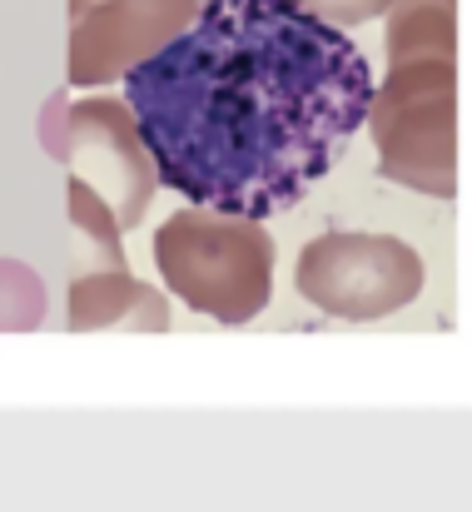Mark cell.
Returning <instances> with one entry per match:
<instances>
[{"label":"cell","mask_w":472,"mask_h":512,"mask_svg":"<svg viewBox=\"0 0 472 512\" xmlns=\"http://www.w3.org/2000/svg\"><path fill=\"white\" fill-rule=\"evenodd\" d=\"M368 100V55L299 0H204L125 75L155 179L239 219L294 209L348 155Z\"/></svg>","instance_id":"obj_1"},{"label":"cell","mask_w":472,"mask_h":512,"mask_svg":"<svg viewBox=\"0 0 472 512\" xmlns=\"http://www.w3.org/2000/svg\"><path fill=\"white\" fill-rule=\"evenodd\" d=\"M155 264L174 299L214 324H249L274 299V239L259 219L189 204L155 229Z\"/></svg>","instance_id":"obj_2"},{"label":"cell","mask_w":472,"mask_h":512,"mask_svg":"<svg viewBox=\"0 0 472 512\" xmlns=\"http://www.w3.org/2000/svg\"><path fill=\"white\" fill-rule=\"evenodd\" d=\"M378 145V174L453 199L458 194V70L453 55L388 60L383 85H373L368 120Z\"/></svg>","instance_id":"obj_3"},{"label":"cell","mask_w":472,"mask_h":512,"mask_svg":"<svg viewBox=\"0 0 472 512\" xmlns=\"http://www.w3.org/2000/svg\"><path fill=\"white\" fill-rule=\"evenodd\" d=\"M299 294L328 319L373 324L423 294V254L398 234H318L299 254Z\"/></svg>","instance_id":"obj_4"},{"label":"cell","mask_w":472,"mask_h":512,"mask_svg":"<svg viewBox=\"0 0 472 512\" xmlns=\"http://www.w3.org/2000/svg\"><path fill=\"white\" fill-rule=\"evenodd\" d=\"M204 0H90L70 15V85L95 90L125 80L140 60L169 45Z\"/></svg>","instance_id":"obj_5"},{"label":"cell","mask_w":472,"mask_h":512,"mask_svg":"<svg viewBox=\"0 0 472 512\" xmlns=\"http://www.w3.org/2000/svg\"><path fill=\"white\" fill-rule=\"evenodd\" d=\"M65 165L75 179H85L90 189H100L120 219V229H135L155 199V165L150 150L140 145L135 115L125 110V100L95 95V100H70V150Z\"/></svg>","instance_id":"obj_6"},{"label":"cell","mask_w":472,"mask_h":512,"mask_svg":"<svg viewBox=\"0 0 472 512\" xmlns=\"http://www.w3.org/2000/svg\"><path fill=\"white\" fill-rule=\"evenodd\" d=\"M95 329H130V334H164L169 304L164 294L135 279L130 269H95L70 284V334Z\"/></svg>","instance_id":"obj_7"},{"label":"cell","mask_w":472,"mask_h":512,"mask_svg":"<svg viewBox=\"0 0 472 512\" xmlns=\"http://www.w3.org/2000/svg\"><path fill=\"white\" fill-rule=\"evenodd\" d=\"M65 194H70V224H75V234L95 249V269H125L120 219H115L110 199L100 189H90L85 179H75V174H70Z\"/></svg>","instance_id":"obj_8"},{"label":"cell","mask_w":472,"mask_h":512,"mask_svg":"<svg viewBox=\"0 0 472 512\" xmlns=\"http://www.w3.org/2000/svg\"><path fill=\"white\" fill-rule=\"evenodd\" d=\"M45 309V279L20 259H0V334H35L45 324Z\"/></svg>","instance_id":"obj_9"},{"label":"cell","mask_w":472,"mask_h":512,"mask_svg":"<svg viewBox=\"0 0 472 512\" xmlns=\"http://www.w3.org/2000/svg\"><path fill=\"white\" fill-rule=\"evenodd\" d=\"M40 150H45L55 165H65V150H70V95H65V90H55V95L40 105Z\"/></svg>","instance_id":"obj_10"},{"label":"cell","mask_w":472,"mask_h":512,"mask_svg":"<svg viewBox=\"0 0 472 512\" xmlns=\"http://www.w3.org/2000/svg\"><path fill=\"white\" fill-rule=\"evenodd\" d=\"M299 5H309L328 25H363L373 15H388L393 0H299Z\"/></svg>","instance_id":"obj_11"},{"label":"cell","mask_w":472,"mask_h":512,"mask_svg":"<svg viewBox=\"0 0 472 512\" xmlns=\"http://www.w3.org/2000/svg\"><path fill=\"white\" fill-rule=\"evenodd\" d=\"M80 5H90V0H70V15H75V10H80Z\"/></svg>","instance_id":"obj_12"}]
</instances>
